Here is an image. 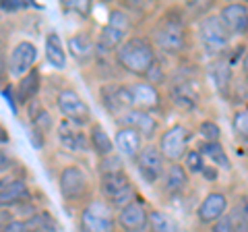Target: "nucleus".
I'll use <instances>...</instances> for the list:
<instances>
[{
    "instance_id": "1",
    "label": "nucleus",
    "mask_w": 248,
    "mask_h": 232,
    "mask_svg": "<svg viewBox=\"0 0 248 232\" xmlns=\"http://www.w3.org/2000/svg\"><path fill=\"white\" fill-rule=\"evenodd\" d=\"M118 63L128 68L130 73H143L147 75L155 66V52L153 46L145 37H133L118 50Z\"/></svg>"
},
{
    "instance_id": "2",
    "label": "nucleus",
    "mask_w": 248,
    "mask_h": 232,
    "mask_svg": "<svg viewBox=\"0 0 248 232\" xmlns=\"http://www.w3.org/2000/svg\"><path fill=\"white\" fill-rule=\"evenodd\" d=\"M102 191L112 205L126 207L130 205V199H133V184H130L128 176L122 170H110L108 174H104Z\"/></svg>"
},
{
    "instance_id": "3",
    "label": "nucleus",
    "mask_w": 248,
    "mask_h": 232,
    "mask_svg": "<svg viewBox=\"0 0 248 232\" xmlns=\"http://www.w3.org/2000/svg\"><path fill=\"white\" fill-rule=\"evenodd\" d=\"M199 35H201V42H203L205 50L209 54H217V52H223L228 48L230 32H228V27L223 25L221 17L203 19V23H201V27H199Z\"/></svg>"
},
{
    "instance_id": "4",
    "label": "nucleus",
    "mask_w": 248,
    "mask_h": 232,
    "mask_svg": "<svg viewBox=\"0 0 248 232\" xmlns=\"http://www.w3.org/2000/svg\"><path fill=\"white\" fill-rule=\"evenodd\" d=\"M81 230L83 232H112L114 230V218L108 203L104 201H91L85 205L81 214Z\"/></svg>"
},
{
    "instance_id": "5",
    "label": "nucleus",
    "mask_w": 248,
    "mask_h": 232,
    "mask_svg": "<svg viewBox=\"0 0 248 232\" xmlns=\"http://www.w3.org/2000/svg\"><path fill=\"white\" fill-rule=\"evenodd\" d=\"M186 141H188V131L178 125V127L168 129L166 133L161 135L159 149L164 153V158L176 162L186 156Z\"/></svg>"
},
{
    "instance_id": "6",
    "label": "nucleus",
    "mask_w": 248,
    "mask_h": 232,
    "mask_svg": "<svg viewBox=\"0 0 248 232\" xmlns=\"http://www.w3.org/2000/svg\"><path fill=\"white\" fill-rule=\"evenodd\" d=\"M60 191L66 199H79L87 191V176L79 166H68L60 174Z\"/></svg>"
},
{
    "instance_id": "7",
    "label": "nucleus",
    "mask_w": 248,
    "mask_h": 232,
    "mask_svg": "<svg viewBox=\"0 0 248 232\" xmlns=\"http://www.w3.org/2000/svg\"><path fill=\"white\" fill-rule=\"evenodd\" d=\"M58 108L60 112L68 116V120L77 122V125H83L89 118V108L83 99L75 94V91H62L58 96Z\"/></svg>"
},
{
    "instance_id": "8",
    "label": "nucleus",
    "mask_w": 248,
    "mask_h": 232,
    "mask_svg": "<svg viewBox=\"0 0 248 232\" xmlns=\"http://www.w3.org/2000/svg\"><path fill=\"white\" fill-rule=\"evenodd\" d=\"M139 170L149 182L157 181L164 174V153H161V149L153 148V145L145 148L139 153Z\"/></svg>"
},
{
    "instance_id": "9",
    "label": "nucleus",
    "mask_w": 248,
    "mask_h": 232,
    "mask_svg": "<svg viewBox=\"0 0 248 232\" xmlns=\"http://www.w3.org/2000/svg\"><path fill=\"white\" fill-rule=\"evenodd\" d=\"M35 56H37V50L31 42H21L17 48L13 50L11 54V75L15 77H21V75H27L29 71H33V63H35Z\"/></svg>"
},
{
    "instance_id": "10",
    "label": "nucleus",
    "mask_w": 248,
    "mask_h": 232,
    "mask_svg": "<svg viewBox=\"0 0 248 232\" xmlns=\"http://www.w3.org/2000/svg\"><path fill=\"white\" fill-rule=\"evenodd\" d=\"M58 137H60V143L64 145L68 151H87V148H89L87 137L83 135L79 125L68 118L58 125Z\"/></svg>"
},
{
    "instance_id": "11",
    "label": "nucleus",
    "mask_w": 248,
    "mask_h": 232,
    "mask_svg": "<svg viewBox=\"0 0 248 232\" xmlns=\"http://www.w3.org/2000/svg\"><path fill=\"white\" fill-rule=\"evenodd\" d=\"M228 210V197L223 193H209L203 199V203L199 207V220L201 222H217Z\"/></svg>"
},
{
    "instance_id": "12",
    "label": "nucleus",
    "mask_w": 248,
    "mask_h": 232,
    "mask_svg": "<svg viewBox=\"0 0 248 232\" xmlns=\"http://www.w3.org/2000/svg\"><path fill=\"white\" fill-rule=\"evenodd\" d=\"M118 222L124 230L128 232H141L147 224H149V215H147L145 207L141 203H130L126 207H122V212L118 215Z\"/></svg>"
},
{
    "instance_id": "13",
    "label": "nucleus",
    "mask_w": 248,
    "mask_h": 232,
    "mask_svg": "<svg viewBox=\"0 0 248 232\" xmlns=\"http://www.w3.org/2000/svg\"><path fill=\"white\" fill-rule=\"evenodd\" d=\"M155 42H157L159 48H164L168 52H178L184 44L180 23H166V25H161L155 32Z\"/></svg>"
},
{
    "instance_id": "14",
    "label": "nucleus",
    "mask_w": 248,
    "mask_h": 232,
    "mask_svg": "<svg viewBox=\"0 0 248 232\" xmlns=\"http://www.w3.org/2000/svg\"><path fill=\"white\" fill-rule=\"evenodd\" d=\"M221 21L230 33H244L248 29V9L244 4H228L221 11Z\"/></svg>"
},
{
    "instance_id": "15",
    "label": "nucleus",
    "mask_w": 248,
    "mask_h": 232,
    "mask_svg": "<svg viewBox=\"0 0 248 232\" xmlns=\"http://www.w3.org/2000/svg\"><path fill=\"white\" fill-rule=\"evenodd\" d=\"M104 106L112 114L130 112V106H133L130 89H126V87H106L104 89Z\"/></svg>"
},
{
    "instance_id": "16",
    "label": "nucleus",
    "mask_w": 248,
    "mask_h": 232,
    "mask_svg": "<svg viewBox=\"0 0 248 232\" xmlns=\"http://www.w3.org/2000/svg\"><path fill=\"white\" fill-rule=\"evenodd\" d=\"M130 98H133V106L137 110H151L159 104V96L151 83H133L130 85Z\"/></svg>"
},
{
    "instance_id": "17",
    "label": "nucleus",
    "mask_w": 248,
    "mask_h": 232,
    "mask_svg": "<svg viewBox=\"0 0 248 232\" xmlns=\"http://www.w3.org/2000/svg\"><path fill=\"white\" fill-rule=\"evenodd\" d=\"M141 133L133 127H124L116 133V148H118L126 158H135L139 156L141 149Z\"/></svg>"
},
{
    "instance_id": "18",
    "label": "nucleus",
    "mask_w": 248,
    "mask_h": 232,
    "mask_svg": "<svg viewBox=\"0 0 248 232\" xmlns=\"http://www.w3.org/2000/svg\"><path fill=\"white\" fill-rule=\"evenodd\" d=\"M122 122H126V127L137 129L141 135L151 137L155 133V118H151L149 112L145 110H130L122 116Z\"/></svg>"
},
{
    "instance_id": "19",
    "label": "nucleus",
    "mask_w": 248,
    "mask_h": 232,
    "mask_svg": "<svg viewBox=\"0 0 248 232\" xmlns=\"http://www.w3.org/2000/svg\"><path fill=\"white\" fill-rule=\"evenodd\" d=\"M46 58L52 66H56L58 71L66 66V54L62 50V42L56 33H48L46 35Z\"/></svg>"
},
{
    "instance_id": "20",
    "label": "nucleus",
    "mask_w": 248,
    "mask_h": 232,
    "mask_svg": "<svg viewBox=\"0 0 248 232\" xmlns=\"http://www.w3.org/2000/svg\"><path fill=\"white\" fill-rule=\"evenodd\" d=\"M27 197H29V191H27V184L23 181L2 182V187H0V201H2V205L17 203V201H23Z\"/></svg>"
},
{
    "instance_id": "21",
    "label": "nucleus",
    "mask_w": 248,
    "mask_h": 232,
    "mask_svg": "<svg viewBox=\"0 0 248 232\" xmlns=\"http://www.w3.org/2000/svg\"><path fill=\"white\" fill-rule=\"evenodd\" d=\"M68 50L77 60H89L93 56V42L87 33H77L68 40Z\"/></svg>"
},
{
    "instance_id": "22",
    "label": "nucleus",
    "mask_w": 248,
    "mask_h": 232,
    "mask_svg": "<svg viewBox=\"0 0 248 232\" xmlns=\"http://www.w3.org/2000/svg\"><path fill=\"white\" fill-rule=\"evenodd\" d=\"M203 156H207V158H211L217 166H221L223 170H230L232 168V164H230V158H228V153L223 151V148L219 143H203L201 145V149H199Z\"/></svg>"
},
{
    "instance_id": "23",
    "label": "nucleus",
    "mask_w": 248,
    "mask_h": 232,
    "mask_svg": "<svg viewBox=\"0 0 248 232\" xmlns=\"http://www.w3.org/2000/svg\"><path fill=\"white\" fill-rule=\"evenodd\" d=\"M124 40V32H118V29H114L110 25H106L102 29V35H99V42H97V48L106 52V50H114L118 48Z\"/></svg>"
},
{
    "instance_id": "24",
    "label": "nucleus",
    "mask_w": 248,
    "mask_h": 232,
    "mask_svg": "<svg viewBox=\"0 0 248 232\" xmlns=\"http://www.w3.org/2000/svg\"><path fill=\"white\" fill-rule=\"evenodd\" d=\"M91 145H93V149L97 153H102V156H110L112 153V141L99 125L91 127Z\"/></svg>"
},
{
    "instance_id": "25",
    "label": "nucleus",
    "mask_w": 248,
    "mask_h": 232,
    "mask_svg": "<svg viewBox=\"0 0 248 232\" xmlns=\"http://www.w3.org/2000/svg\"><path fill=\"white\" fill-rule=\"evenodd\" d=\"M186 170L182 166L174 164L172 168H168V174H166V184H168V191L170 193H180L186 187Z\"/></svg>"
},
{
    "instance_id": "26",
    "label": "nucleus",
    "mask_w": 248,
    "mask_h": 232,
    "mask_svg": "<svg viewBox=\"0 0 248 232\" xmlns=\"http://www.w3.org/2000/svg\"><path fill=\"white\" fill-rule=\"evenodd\" d=\"M37 91H40V73L33 68V71H29L23 77V81L19 83V98L29 99L31 96H35Z\"/></svg>"
},
{
    "instance_id": "27",
    "label": "nucleus",
    "mask_w": 248,
    "mask_h": 232,
    "mask_svg": "<svg viewBox=\"0 0 248 232\" xmlns=\"http://www.w3.org/2000/svg\"><path fill=\"white\" fill-rule=\"evenodd\" d=\"M149 224H151L153 232H182L180 226H178L172 218H168V215L161 212L149 214Z\"/></svg>"
},
{
    "instance_id": "28",
    "label": "nucleus",
    "mask_w": 248,
    "mask_h": 232,
    "mask_svg": "<svg viewBox=\"0 0 248 232\" xmlns=\"http://www.w3.org/2000/svg\"><path fill=\"white\" fill-rule=\"evenodd\" d=\"M172 96L176 98V102L180 104V106H184V108H195L197 99H199L197 91L192 89L188 83H184V85H176V87L172 89Z\"/></svg>"
},
{
    "instance_id": "29",
    "label": "nucleus",
    "mask_w": 248,
    "mask_h": 232,
    "mask_svg": "<svg viewBox=\"0 0 248 232\" xmlns=\"http://www.w3.org/2000/svg\"><path fill=\"white\" fill-rule=\"evenodd\" d=\"M108 25L114 27V29H118V32L126 33L128 27H130V21H128V17L122 11H112L110 13V19H108Z\"/></svg>"
},
{
    "instance_id": "30",
    "label": "nucleus",
    "mask_w": 248,
    "mask_h": 232,
    "mask_svg": "<svg viewBox=\"0 0 248 232\" xmlns=\"http://www.w3.org/2000/svg\"><path fill=\"white\" fill-rule=\"evenodd\" d=\"M234 131L242 141H248V112H238L234 116Z\"/></svg>"
},
{
    "instance_id": "31",
    "label": "nucleus",
    "mask_w": 248,
    "mask_h": 232,
    "mask_svg": "<svg viewBox=\"0 0 248 232\" xmlns=\"http://www.w3.org/2000/svg\"><path fill=\"white\" fill-rule=\"evenodd\" d=\"M201 135L207 139V143H217V139H219L221 131H219V127H217L215 122L205 120L203 125H201Z\"/></svg>"
},
{
    "instance_id": "32",
    "label": "nucleus",
    "mask_w": 248,
    "mask_h": 232,
    "mask_svg": "<svg viewBox=\"0 0 248 232\" xmlns=\"http://www.w3.org/2000/svg\"><path fill=\"white\" fill-rule=\"evenodd\" d=\"M184 162H186V168L190 172H203L205 166H203V160H201V151H188L184 156Z\"/></svg>"
},
{
    "instance_id": "33",
    "label": "nucleus",
    "mask_w": 248,
    "mask_h": 232,
    "mask_svg": "<svg viewBox=\"0 0 248 232\" xmlns=\"http://www.w3.org/2000/svg\"><path fill=\"white\" fill-rule=\"evenodd\" d=\"M35 226L40 228L42 232H54V220H52V215L50 214H42V215H37V218H33L29 222V226Z\"/></svg>"
},
{
    "instance_id": "34",
    "label": "nucleus",
    "mask_w": 248,
    "mask_h": 232,
    "mask_svg": "<svg viewBox=\"0 0 248 232\" xmlns=\"http://www.w3.org/2000/svg\"><path fill=\"white\" fill-rule=\"evenodd\" d=\"M213 232H236L234 220L228 218V215H223V218H219L213 224Z\"/></svg>"
},
{
    "instance_id": "35",
    "label": "nucleus",
    "mask_w": 248,
    "mask_h": 232,
    "mask_svg": "<svg viewBox=\"0 0 248 232\" xmlns=\"http://www.w3.org/2000/svg\"><path fill=\"white\" fill-rule=\"evenodd\" d=\"M27 230H29V226L23 222H11L9 226L2 228V232H27Z\"/></svg>"
},
{
    "instance_id": "36",
    "label": "nucleus",
    "mask_w": 248,
    "mask_h": 232,
    "mask_svg": "<svg viewBox=\"0 0 248 232\" xmlns=\"http://www.w3.org/2000/svg\"><path fill=\"white\" fill-rule=\"evenodd\" d=\"M23 6H25V4H23L21 0H11V2H6L2 9L4 11H17V9H23Z\"/></svg>"
},
{
    "instance_id": "37",
    "label": "nucleus",
    "mask_w": 248,
    "mask_h": 232,
    "mask_svg": "<svg viewBox=\"0 0 248 232\" xmlns=\"http://www.w3.org/2000/svg\"><path fill=\"white\" fill-rule=\"evenodd\" d=\"M2 96H4V99H6V102H9V106H11V110H13V112H17V106H15V102H13V98H11V91H9V89H4V91H2Z\"/></svg>"
},
{
    "instance_id": "38",
    "label": "nucleus",
    "mask_w": 248,
    "mask_h": 232,
    "mask_svg": "<svg viewBox=\"0 0 248 232\" xmlns=\"http://www.w3.org/2000/svg\"><path fill=\"white\" fill-rule=\"evenodd\" d=\"M203 174H205V179H211V181L215 179V170H211V168H205Z\"/></svg>"
},
{
    "instance_id": "39",
    "label": "nucleus",
    "mask_w": 248,
    "mask_h": 232,
    "mask_svg": "<svg viewBox=\"0 0 248 232\" xmlns=\"http://www.w3.org/2000/svg\"><path fill=\"white\" fill-rule=\"evenodd\" d=\"M244 73L248 77V52H246V56H244Z\"/></svg>"
},
{
    "instance_id": "40",
    "label": "nucleus",
    "mask_w": 248,
    "mask_h": 232,
    "mask_svg": "<svg viewBox=\"0 0 248 232\" xmlns=\"http://www.w3.org/2000/svg\"><path fill=\"white\" fill-rule=\"evenodd\" d=\"M246 149H248V141H246Z\"/></svg>"
}]
</instances>
